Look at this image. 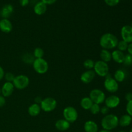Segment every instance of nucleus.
<instances>
[{
	"mask_svg": "<svg viewBox=\"0 0 132 132\" xmlns=\"http://www.w3.org/2000/svg\"><path fill=\"white\" fill-rule=\"evenodd\" d=\"M119 39L116 35L112 33H105L99 39V45L103 49L110 50L117 47Z\"/></svg>",
	"mask_w": 132,
	"mask_h": 132,
	"instance_id": "obj_1",
	"label": "nucleus"
},
{
	"mask_svg": "<svg viewBox=\"0 0 132 132\" xmlns=\"http://www.w3.org/2000/svg\"><path fill=\"white\" fill-rule=\"evenodd\" d=\"M101 125L104 130L112 131L119 126V117L116 115L109 113L102 119Z\"/></svg>",
	"mask_w": 132,
	"mask_h": 132,
	"instance_id": "obj_2",
	"label": "nucleus"
},
{
	"mask_svg": "<svg viewBox=\"0 0 132 132\" xmlns=\"http://www.w3.org/2000/svg\"><path fill=\"white\" fill-rule=\"evenodd\" d=\"M32 67L36 73L39 74H45L48 72L49 68L48 63L44 58L35 59L32 63Z\"/></svg>",
	"mask_w": 132,
	"mask_h": 132,
	"instance_id": "obj_3",
	"label": "nucleus"
},
{
	"mask_svg": "<svg viewBox=\"0 0 132 132\" xmlns=\"http://www.w3.org/2000/svg\"><path fill=\"white\" fill-rule=\"evenodd\" d=\"M14 88L18 90H24L27 88L30 84V79L26 75L21 74L16 76L12 82Z\"/></svg>",
	"mask_w": 132,
	"mask_h": 132,
	"instance_id": "obj_4",
	"label": "nucleus"
},
{
	"mask_svg": "<svg viewBox=\"0 0 132 132\" xmlns=\"http://www.w3.org/2000/svg\"><path fill=\"white\" fill-rule=\"evenodd\" d=\"M93 70L95 72V74L97 75L99 77H105L109 73V66L108 63L101 60L95 62Z\"/></svg>",
	"mask_w": 132,
	"mask_h": 132,
	"instance_id": "obj_5",
	"label": "nucleus"
},
{
	"mask_svg": "<svg viewBox=\"0 0 132 132\" xmlns=\"http://www.w3.org/2000/svg\"><path fill=\"white\" fill-rule=\"evenodd\" d=\"M104 87L107 92L111 94H114L117 92L119 90V82H117L115 80V79L108 73L105 77V79L104 81Z\"/></svg>",
	"mask_w": 132,
	"mask_h": 132,
	"instance_id": "obj_6",
	"label": "nucleus"
},
{
	"mask_svg": "<svg viewBox=\"0 0 132 132\" xmlns=\"http://www.w3.org/2000/svg\"><path fill=\"white\" fill-rule=\"evenodd\" d=\"M57 103L55 99L50 97H47L42 100L40 106L41 110L45 112H51L56 108Z\"/></svg>",
	"mask_w": 132,
	"mask_h": 132,
	"instance_id": "obj_7",
	"label": "nucleus"
},
{
	"mask_svg": "<svg viewBox=\"0 0 132 132\" xmlns=\"http://www.w3.org/2000/svg\"><path fill=\"white\" fill-rule=\"evenodd\" d=\"M89 97L91 99L93 103L100 105L102 103H104L106 97L104 92L102 91L100 89L95 88L90 91Z\"/></svg>",
	"mask_w": 132,
	"mask_h": 132,
	"instance_id": "obj_8",
	"label": "nucleus"
},
{
	"mask_svg": "<svg viewBox=\"0 0 132 132\" xmlns=\"http://www.w3.org/2000/svg\"><path fill=\"white\" fill-rule=\"evenodd\" d=\"M63 117L70 123L76 122L78 119V112L73 106H67L63 111Z\"/></svg>",
	"mask_w": 132,
	"mask_h": 132,
	"instance_id": "obj_9",
	"label": "nucleus"
},
{
	"mask_svg": "<svg viewBox=\"0 0 132 132\" xmlns=\"http://www.w3.org/2000/svg\"><path fill=\"white\" fill-rule=\"evenodd\" d=\"M122 40L128 44L132 43V27L131 25H125L121 30Z\"/></svg>",
	"mask_w": 132,
	"mask_h": 132,
	"instance_id": "obj_10",
	"label": "nucleus"
},
{
	"mask_svg": "<svg viewBox=\"0 0 132 132\" xmlns=\"http://www.w3.org/2000/svg\"><path fill=\"white\" fill-rule=\"evenodd\" d=\"M121 103V99L117 95H112L106 97L104 104L110 109H113L118 106Z\"/></svg>",
	"mask_w": 132,
	"mask_h": 132,
	"instance_id": "obj_11",
	"label": "nucleus"
},
{
	"mask_svg": "<svg viewBox=\"0 0 132 132\" xmlns=\"http://www.w3.org/2000/svg\"><path fill=\"white\" fill-rule=\"evenodd\" d=\"M96 74L94 70H86L81 75L80 79H81V82H83L84 84H89L92 82Z\"/></svg>",
	"mask_w": 132,
	"mask_h": 132,
	"instance_id": "obj_12",
	"label": "nucleus"
},
{
	"mask_svg": "<svg viewBox=\"0 0 132 132\" xmlns=\"http://www.w3.org/2000/svg\"><path fill=\"white\" fill-rule=\"evenodd\" d=\"M14 88L12 82H5L1 88V95L5 97H9L13 94Z\"/></svg>",
	"mask_w": 132,
	"mask_h": 132,
	"instance_id": "obj_13",
	"label": "nucleus"
},
{
	"mask_svg": "<svg viewBox=\"0 0 132 132\" xmlns=\"http://www.w3.org/2000/svg\"><path fill=\"white\" fill-rule=\"evenodd\" d=\"M13 29L12 23L9 19H2L0 20V30L5 34L10 33Z\"/></svg>",
	"mask_w": 132,
	"mask_h": 132,
	"instance_id": "obj_14",
	"label": "nucleus"
},
{
	"mask_svg": "<svg viewBox=\"0 0 132 132\" xmlns=\"http://www.w3.org/2000/svg\"><path fill=\"white\" fill-rule=\"evenodd\" d=\"M14 12V6L11 4H6L0 10V16L4 19H9Z\"/></svg>",
	"mask_w": 132,
	"mask_h": 132,
	"instance_id": "obj_15",
	"label": "nucleus"
},
{
	"mask_svg": "<svg viewBox=\"0 0 132 132\" xmlns=\"http://www.w3.org/2000/svg\"><path fill=\"white\" fill-rule=\"evenodd\" d=\"M47 10V5L41 1H38L34 6V12L37 15H42L45 14Z\"/></svg>",
	"mask_w": 132,
	"mask_h": 132,
	"instance_id": "obj_16",
	"label": "nucleus"
},
{
	"mask_svg": "<svg viewBox=\"0 0 132 132\" xmlns=\"http://www.w3.org/2000/svg\"><path fill=\"white\" fill-rule=\"evenodd\" d=\"M55 127L57 130L61 131H64L68 130L70 127V123L64 119H59L55 122Z\"/></svg>",
	"mask_w": 132,
	"mask_h": 132,
	"instance_id": "obj_17",
	"label": "nucleus"
},
{
	"mask_svg": "<svg viewBox=\"0 0 132 132\" xmlns=\"http://www.w3.org/2000/svg\"><path fill=\"white\" fill-rule=\"evenodd\" d=\"M84 130L85 132H98L99 127L95 121L89 120L84 124Z\"/></svg>",
	"mask_w": 132,
	"mask_h": 132,
	"instance_id": "obj_18",
	"label": "nucleus"
},
{
	"mask_svg": "<svg viewBox=\"0 0 132 132\" xmlns=\"http://www.w3.org/2000/svg\"><path fill=\"white\" fill-rule=\"evenodd\" d=\"M125 57V54H124L123 52H121L119 50H115L112 52V59L118 64L123 63Z\"/></svg>",
	"mask_w": 132,
	"mask_h": 132,
	"instance_id": "obj_19",
	"label": "nucleus"
},
{
	"mask_svg": "<svg viewBox=\"0 0 132 132\" xmlns=\"http://www.w3.org/2000/svg\"><path fill=\"white\" fill-rule=\"evenodd\" d=\"M41 112L40 104L33 103L28 108V113L32 117H36L39 116Z\"/></svg>",
	"mask_w": 132,
	"mask_h": 132,
	"instance_id": "obj_20",
	"label": "nucleus"
},
{
	"mask_svg": "<svg viewBox=\"0 0 132 132\" xmlns=\"http://www.w3.org/2000/svg\"><path fill=\"white\" fill-rule=\"evenodd\" d=\"M132 117L128 114H125L119 119V125L122 127H127L131 125Z\"/></svg>",
	"mask_w": 132,
	"mask_h": 132,
	"instance_id": "obj_21",
	"label": "nucleus"
},
{
	"mask_svg": "<svg viewBox=\"0 0 132 132\" xmlns=\"http://www.w3.org/2000/svg\"><path fill=\"white\" fill-rule=\"evenodd\" d=\"M94 103L89 97H85L80 101V105L81 108L85 110H90Z\"/></svg>",
	"mask_w": 132,
	"mask_h": 132,
	"instance_id": "obj_22",
	"label": "nucleus"
},
{
	"mask_svg": "<svg viewBox=\"0 0 132 132\" xmlns=\"http://www.w3.org/2000/svg\"><path fill=\"white\" fill-rule=\"evenodd\" d=\"M101 60L108 63L112 61V52L110 50L102 49L100 52Z\"/></svg>",
	"mask_w": 132,
	"mask_h": 132,
	"instance_id": "obj_23",
	"label": "nucleus"
},
{
	"mask_svg": "<svg viewBox=\"0 0 132 132\" xmlns=\"http://www.w3.org/2000/svg\"><path fill=\"white\" fill-rule=\"evenodd\" d=\"M126 74L125 71L122 69H118L115 72L113 78L117 82H122L125 80Z\"/></svg>",
	"mask_w": 132,
	"mask_h": 132,
	"instance_id": "obj_24",
	"label": "nucleus"
},
{
	"mask_svg": "<svg viewBox=\"0 0 132 132\" xmlns=\"http://www.w3.org/2000/svg\"><path fill=\"white\" fill-rule=\"evenodd\" d=\"M35 57H34L33 54H29V53H26L22 56V61L26 64H32L34 61Z\"/></svg>",
	"mask_w": 132,
	"mask_h": 132,
	"instance_id": "obj_25",
	"label": "nucleus"
},
{
	"mask_svg": "<svg viewBox=\"0 0 132 132\" xmlns=\"http://www.w3.org/2000/svg\"><path fill=\"white\" fill-rule=\"evenodd\" d=\"M45 55V52L43 48L40 47H37L34 49L33 52V55L35 59H40V58H43Z\"/></svg>",
	"mask_w": 132,
	"mask_h": 132,
	"instance_id": "obj_26",
	"label": "nucleus"
},
{
	"mask_svg": "<svg viewBox=\"0 0 132 132\" xmlns=\"http://www.w3.org/2000/svg\"><path fill=\"white\" fill-rule=\"evenodd\" d=\"M95 64V61L91 59H88L84 61L83 67L86 70H93Z\"/></svg>",
	"mask_w": 132,
	"mask_h": 132,
	"instance_id": "obj_27",
	"label": "nucleus"
},
{
	"mask_svg": "<svg viewBox=\"0 0 132 132\" xmlns=\"http://www.w3.org/2000/svg\"><path fill=\"white\" fill-rule=\"evenodd\" d=\"M128 46V43H126V41H123V40H121V41H119L117 48V50L121 52H125L127 50Z\"/></svg>",
	"mask_w": 132,
	"mask_h": 132,
	"instance_id": "obj_28",
	"label": "nucleus"
},
{
	"mask_svg": "<svg viewBox=\"0 0 132 132\" xmlns=\"http://www.w3.org/2000/svg\"><path fill=\"white\" fill-rule=\"evenodd\" d=\"M100 110H101V106L99 104H92V107L90 108V113L93 115H97L100 113Z\"/></svg>",
	"mask_w": 132,
	"mask_h": 132,
	"instance_id": "obj_29",
	"label": "nucleus"
},
{
	"mask_svg": "<svg viewBox=\"0 0 132 132\" xmlns=\"http://www.w3.org/2000/svg\"><path fill=\"white\" fill-rule=\"evenodd\" d=\"M122 64H125L126 67H130V66L132 65V55H130V54H127L125 55V60Z\"/></svg>",
	"mask_w": 132,
	"mask_h": 132,
	"instance_id": "obj_30",
	"label": "nucleus"
},
{
	"mask_svg": "<svg viewBox=\"0 0 132 132\" xmlns=\"http://www.w3.org/2000/svg\"><path fill=\"white\" fill-rule=\"evenodd\" d=\"M15 75L12 73V72H6L5 73V76L4 78L6 80V82H12L14 81V78H15Z\"/></svg>",
	"mask_w": 132,
	"mask_h": 132,
	"instance_id": "obj_31",
	"label": "nucleus"
},
{
	"mask_svg": "<svg viewBox=\"0 0 132 132\" xmlns=\"http://www.w3.org/2000/svg\"><path fill=\"white\" fill-rule=\"evenodd\" d=\"M105 3L109 6H115L118 5L120 0H104Z\"/></svg>",
	"mask_w": 132,
	"mask_h": 132,
	"instance_id": "obj_32",
	"label": "nucleus"
},
{
	"mask_svg": "<svg viewBox=\"0 0 132 132\" xmlns=\"http://www.w3.org/2000/svg\"><path fill=\"white\" fill-rule=\"evenodd\" d=\"M126 111L127 112V114H128L132 117V101H130L127 103L126 106Z\"/></svg>",
	"mask_w": 132,
	"mask_h": 132,
	"instance_id": "obj_33",
	"label": "nucleus"
},
{
	"mask_svg": "<svg viewBox=\"0 0 132 132\" xmlns=\"http://www.w3.org/2000/svg\"><path fill=\"white\" fill-rule=\"evenodd\" d=\"M110 108H108V107L106 106L105 105L101 107V110H100V113L101 114L104 115V116H106V115L109 114L110 112Z\"/></svg>",
	"mask_w": 132,
	"mask_h": 132,
	"instance_id": "obj_34",
	"label": "nucleus"
},
{
	"mask_svg": "<svg viewBox=\"0 0 132 132\" xmlns=\"http://www.w3.org/2000/svg\"><path fill=\"white\" fill-rule=\"evenodd\" d=\"M6 104V99L2 95H0V108L4 106Z\"/></svg>",
	"mask_w": 132,
	"mask_h": 132,
	"instance_id": "obj_35",
	"label": "nucleus"
},
{
	"mask_svg": "<svg viewBox=\"0 0 132 132\" xmlns=\"http://www.w3.org/2000/svg\"><path fill=\"white\" fill-rule=\"evenodd\" d=\"M41 1L43 2L44 3L46 4V5H50L55 3L57 1V0H41Z\"/></svg>",
	"mask_w": 132,
	"mask_h": 132,
	"instance_id": "obj_36",
	"label": "nucleus"
},
{
	"mask_svg": "<svg viewBox=\"0 0 132 132\" xmlns=\"http://www.w3.org/2000/svg\"><path fill=\"white\" fill-rule=\"evenodd\" d=\"M19 4L21 6H27L29 4L30 0H19Z\"/></svg>",
	"mask_w": 132,
	"mask_h": 132,
	"instance_id": "obj_37",
	"label": "nucleus"
},
{
	"mask_svg": "<svg viewBox=\"0 0 132 132\" xmlns=\"http://www.w3.org/2000/svg\"><path fill=\"white\" fill-rule=\"evenodd\" d=\"M125 99L128 102L132 101V93L131 92H128L125 95Z\"/></svg>",
	"mask_w": 132,
	"mask_h": 132,
	"instance_id": "obj_38",
	"label": "nucleus"
},
{
	"mask_svg": "<svg viewBox=\"0 0 132 132\" xmlns=\"http://www.w3.org/2000/svg\"><path fill=\"white\" fill-rule=\"evenodd\" d=\"M5 71L4 69L2 68V67L0 66V81L4 78V76H5Z\"/></svg>",
	"mask_w": 132,
	"mask_h": 132,
	"instance_id": "obj_39",
	"label": "nucleus"
},
{
	"mask_svg": "<svg viewBox=\"0 0 132 132\" xmlns=\"http://www.w3.org/2000/svg\"><path fill=\"white\" fill-rule=\"evenodd\" d=\"M43 99L41 97L39 96H37L36 97H35L34 99V103H36V104H41V101H42Z\"/></svg>",
	"mask_w": 132,
	"mask_h": 132,
	"instance_id": "obj_40",
	"label": "nucleus"
},
{
	"mask_svg": "<svg viewBox=\"0 0 132 132\" xmlns=\"http://www.w3.org/2000/svg\"><path fill=\"white\" fill-rule=\"evenodd\" d=\"M128 54L132 55V43L128 44Z\"/></svg>",
	"mask_w": 132,
	"mask_h": 132,
	"instance_id": "obj_41",
	"label": "nucleus"
},
{
	"mask_svg": "<svg viewBox=\"0 0 132 132\" xmlns=\"http://www.w3.org/2000/svg\"><path fill=\"white\" fill-rule=\"evenodd\" d=\"M98 132H112V131H109V130H104V129H103V130H99Z\"/></svg>",
	"mask_w": 132,
	"mask_h": 132,
	"instance_id": "obj_42",
	"label": "nucleus"
},
{
	"mask_svg": "<svg viewBox=\"0 0 132 132\" xmlns=\"http://www.w3.org/2000/svg\"><path fill=\"white\" fill-rule=\"evenodd\" d=\"M119 132H126V131H119Z\"/></svg>",
	"mask_w": 132,
	"mask_h": 132,
	"instance_id": "obj_43",
	"label": "nucleus"
},
{
	"mask_svg": "<svg viewBox=\"0 0 132 132\" xmlns=\"http://www.w3.org/2000/svg\"><path fill=\"white\" fill-rule=\"evenodd\" d=\"M130 132H132V128L131 129V130H130Z\"/></svg>",
	"mask_w": 132,
	"mask_h": 132,
	"instance_id": "obj_44",
	"label": "nucleus"
},
{
	"mask_svg": "<svg viewBox=\"0 0 132 132\" xmlns=\"http://www.w3.org/2000/svg\"><path fill=\"white\" fill-rule=\"evenodd\" d=\"M0 95H1V88H0Z\"/></svg>",
	"mask_w": 132,
	"mask_h": 132,
	"instance_id": "obj_45",
	"label": "nucleus"
},
{
	"mask_svg": "<svg viewBox=\"0 0 132 132\" xmlns=\"http://www.w3.org/2000/svg\"><path fill=\"white\" fill-rule=\"evenodd\" d=\"M131 27H132V24H131Z\"/></svg>",
	"mask_w": 132,
	"mask_h": 132,
	"instance_id": "obj_46",
	"label": "nucleus"
}]
</instances>
